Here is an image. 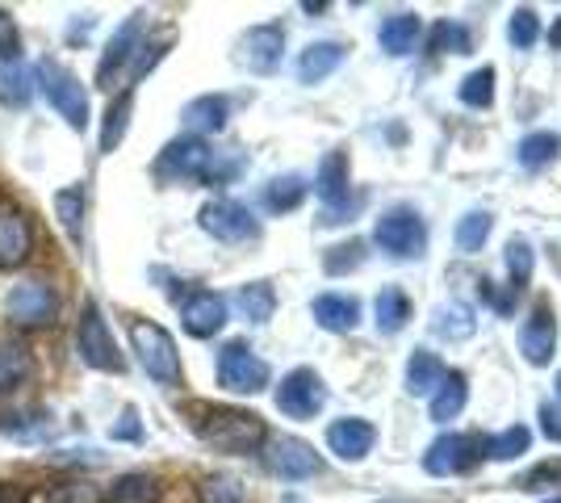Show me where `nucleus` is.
Masks as SVG:
<instances>
[{
	"instance_id": "obj_1",
	"label": "nucleus",
	"mask_w": 561,
	"mask_h": 503,
	"mask_svg": "<svg viewBox=\"0 0 561 503\" xmlns=\"http://www.w3.org/2000/svg\"><path fill=\"white\" fill-rule=\"evenodd\" d=\"M181 415L188 420V428L197 441H206L218 454H256L268 441L264 420L256 411L227 408V403H185Z\"/></svg>"
},
{
	"instance_id": "obj_2",
	"label": "nucleus",
	"mask_w": 561,
	"mask_h": 503,
	"mask_svg": "<svg viewBox=\"0 0 561 503\" xmlns=\"http://www.w3.org/2000/svg\"><path fill=\"white\" fill-rule=\"evenodd\" d=\"M34 76H38V89H43V96L50 101V110L68 122L76 135H84V130H89V118H93L84 84H80L64 64H55V59H38V64H34Z\"/></svg>"
},
{
	"instance_id": "obj_3",
	"label": "nucleus",
	"mask_w": 561,
	"mask_h": 503,
	"mask_svg": "<svg viewBox=\"0 0 561 503\" xmlns=\"http://www.w3.org/2000/svg\"><path fill=\"white\" fill-rule=\"evenodd\" d=\"M130 344H135L139 365L156 378V382L160 386L181 382V353H176V340H172L160 323H151V319L135 315V319H130Z\"/></svg>"
},
{
	"instance_id": "obj_4",
	"label": "nucleus",
	"mask_w": 561,
	"mask_h": 503,
	"mask_svg": "<svg viewBox=\"0 0 561 503\" xmlns=\"http://www.w3.org/2000/svg\"><path fill=\"white\" fill-rule=\"evenodd\" d=\"M374 240L381 252H390L398 261H411V256H423V248H427V227L411 206H390L377 218Z\"/></svg>"
},
{
	"instance_id": "obj_5",
	"label": "nucleus",
	"mask_w": 561,
	"mask_h": 503,
	"mask_svg": "<svg viewBox=\"0 0 561 503\" xmlns=\"http://www.w3.org/2000/svg\"><path fill=\"white\" fill-rule=\"evenodd\" d=\"M218 386L231 395H260L268 386V365L252 353L248 340H231L218 348Z\"/></svg>"
},
{
	"instance_id": "obj_6",
	"label": "nucleus",
	"mask_w": 561,
	"mask_h": 503,
	"mask_svg": "<svg viewBox=\"0 0 561 503\" xmlns=\"http://www.w3.org/2000/svg\"><path fill=\"white\" fill-rule=\"evenodd\" d=\"M76 344H80V357L89 361L93 369H101V374H122L126 369V357H122V348H117L114 332H110V323H105L96 302H84Z\"/></svg>"
},
{
	"instance_id": "obj_7",
	"label": "nucleus",
	"mask_w": 561,
	"mask_h": 503,
	"mask_svg": "<svg viewBox=\"0 0 561 503\" xmlns=\"http://www.w3.org/2000/svg\"><path fill=\"white\" fill-rule=\"evenodd\" d=\"M482 457H486V441L478 432H448L440 441H432V449L423 457V470L436 479H448V475L473 470Z\"/></svg>"
},
{
	"instance_id": "obj_8",
	"label": "nucleus",
	"mask_w": 561,
	"mask_h": 503,
	"mask_svg": "<svg viewBox=\"0 0 561 503\" xmlns=\"http://www.w3.org/2000/svg\"><path fill=\"white\" fill-rule=\"evenodd\" d=\"M197 222H202V231L214 236L218 243H252L260 236L256 215H252L243 202H231V197H214V202H206L202 215H197Z\"/></svg>"
},
{
	"instance_id": "obj_9",
	"label": "nucleus",
	"mask_w": 561,
	"mask_h": 503,
	"mask_svg": "<svg viewBox=\"0 0 561 503\" xmlns=\"http://www.w3.org/2000/svg\"><path fill=\"white\" fill-rule=\"evenodd\" d=\"M210 164H214L210 144L197 139V135H181V139H172V144L160 151L156 176H160V181H206V176H210Z\"/></svg>"
},
{
	"instance_id": "obj_10",
	"label": "nucleus",
	"mask_w": 561,
	"mask_h": 503,
	"mask_svg": "<svg viewBox=\"0 0 561 503\" xmlns=\"http://www.w3.org/2000/svg\"><path fill=\"white\" fill-rule=\"evenodd\" d=\"M328 403V386L314 369H289L277 386V408L289 420H314Z\"/></svg>"
},
{
	"instance_id": "obj_11",
	"label": "nucleus",
	"mask_w": 561,
	"mask_h": 503,
	"mask_svg": "<svg viewBox=\"0 0 561 503\" xmlns=\"http://www.w3.org/2000/svg\"><path fill=\"white\" fill-rule=\"evenodd\" d=\"M142 18H147V13H130V18L110 34V43L101 50V64H96V84H101V89H114L117 76L130 72L135 50L142 47V25H147Z\"/></svg>"
},
{
	"instance_id": "obj_12",
	"label": "nucleus",
	"mask_w": 561,
	"mask_h": 503,
	"mask_svg": "<svg viewBox=\"0 0 561 503\" xmlns=\"http://www.w3.org/2000/svg\"><path fill=\"white\" fill-rule=\"evenodd\" d=\"M4 315L18 323V328H50L55 315H59V298L47 282H22V286L9 289L4 298Z\"/></svg>"
},
{
	"instance_id": "obj_13",
	"label": "nucleus",
	"mask_w": 561,
	"mask_h": 503,
	"mask_svg": "<svg viewBox=\"0 0 561 503\" xmlns=\"http://www.w3.org/2000/svg\"><path fill=\"white\" fill-rule=\"evenodd\" d=\"M264 466L285 482L314 479V475L323 470L319 454H314L306 441H298V436H273V441L264 445Z\"/></svg>"
},
{
	"instance_id": "obj_14",
	"label": "nucleus",
	"mask_w": 561,
	"mask_h": 503,
	"mask_svg": "<svg viewBox=\"0 0 561 503\" xmlns=\"http://www.w3.org/2000/svg\"><path fill=\"white\" fill-rule=\"evenodd\" d=\"M280 50H285V30L280 25H252L243 38H239V64L248 72L268 76L280 68Z\"/></svg>"
},
{
	"instance_id": "obj_15",
	"label": "nucleus",
	"mask_w": 561,
	"mask_h": 503,
	"mask_svg": "<svg viewBox=\"0 0 561 503\" xmlns=\"http://www.w3.org/2000/svg\"><path fill=\"white\" fill-rule=\"evenodd\" d=\"M181 328L193 340H210L227 328V298L214 294V289H193L181 307Z\"/></svg>"
},
{
	"instance_id": "obj_16",
	"label": "nucleus",
	"mask_w": 561,
	"mask_h": 503,
	"mask_svg": "<svg viewBox=\"0 0 561 503\" xmlns=\"http://www.w3.org/2000/svg\"><path fill=\"white\" fill-rule=\"evenodd\" d=\"M553 344H558V319H553V307L549 302H537L524 332H519V353L528 365H549L553 357Z\"/></svg>"
},
{
	"instance_id": "obj_17",
	"label": "nucleus",
	"mask_w": 561,
	"mask_h": 503,
	"mask_svg": "<svg viewBox=\"0 0 561 503\" xmlns=\"http://www.w3.org/2000/svg\"><path fill=\"white\" fill-rule=\"evenodd\" d=\"M34 252V231H30V218L13 206H0V273L9 268H22Z\"/></svg>"
},
{
	"instance_id": "obj_18",
	"label": "nucleus",
	"mask_w": 561,
	"mask_h": 503,
	"mask_svg": "<svg viewBox=\"0 0 561 503\" xmlns=\"http://www.w3.org/2000/svg\"><path fill=\"white\" fill-rule=\"evenodd\" d=\"M314 193L328 206L323 222H335L340 210L348 206V151H328V160L319 164V176H314Z\"/></svg>"
},
{
	"instance_id": "obj_19",
	"label": "nucleus",
	"mask_w": 561,
	"mask_h": 503,
	"mask_svg": "<svg viewBox=\"0 0 561 503\" xmlns=\"http://www.w3.org/2000/svg\"><path fill=\"white\" fill-rule=\"evenodd\" d=\"M377 432L369 420H360V415H344V420H335L328 428V445L335 457H344V461H360V457H369L374 449Z\"/></svg>"
},
{
	"instance_id": "obj_20",
	"label": "nucleus",
	"mask_w": 561,
	"mask_h": 503,
	"mask_svg": "<svg viewBox=\"0 0 561 503\" xmlns=\"http://www.w3.org/2000/svg\"><path fill=\"white\" fill-rule=\"evenodd\" d=\"M227 118H231V101L227 96H214V93H206V96H193L185 105V114H181V122L188 126V135H218L222 126H227Z\"/></svg>"
},
{
	"instance_id": "obj_21",
	"label": "nucleus",
	"mask_w": 561,
	"mask_h": 503,
	"mask_svg": "<svg viewBox=\"0 0 561 503\" xmlns=\"http://www.w3.org/2000/svg\"><path fill=\"white\" fill-rule=\"evenodd\" d=\"M30 374H34L30 348H25L22 340H13V335H0V395L22 390L30 382Z\"/></svg>"
},
{
	"instance_id": "obj_22",
	"label": "nucleus",
	"mask_w": 561,
	"mask_h": 503,
	"mask_svg": "<svg viewBox=\"0 0 561 503\" xmlns=\"http://www.w3.org/2000/svg\"><path fill=\"white\" fill-rule=\"evenodd\" d=\"M310 315H314V323L328 328V332H352V328L360 323V302L348 298V294H319Z\"/></svg>"
},
{
	"instance_id": "obj_23",
	"label": "nucleus",
	"mask_w": 561,
	"mask_h": 503,
	"mask_svg": "<svg viewBox=\"0 0 561 503\" xmlns=\"http://www.w3.org/2000/svg\"><path fill=\"white\" fill-rule=\"evenodd\" d=\"M164 495V487L156 475H147V470H130V475H117L110 482V491H105V503H160Z\"/></svg>"
},
{
	"instance_id": "obj_24",
	"label": "nucleus",
	"mask_w": 561,
	"mask_h": 503,
	"mask_svg": "<svg viewBox=\"0 0 561 503\" xmlns=\"http://www.w3.org/2000/svg\"><path fill=\"white\" fill-rule=\"evenodd\" d=\"M445 361L436 357V353H427V348H415L411 361H407V390L420 399V395H436L440 382H445Z\"/></svg>"
},
{
	"instance_id": "obj_25",
	"label": "nucleus",
	"mask_w": 561,
	"mask_h": 503,
	"mask_svg": "<svg viewBox=\"0 0 561 503\" xmlns=\"http://www.w3.org/2000/svg\"><path fill=\"white\" fill-rule=\"evenodd\" d=\"M130 114H135V89H126V93H117L114 101H110V110H105V122H101V139H96V151H101V156L117 151V144L126 139Z\"/></svg>"
},
{
	"instance_id": "obj_26",
	"label": "nucleus",
	"mask_w": 561,
	"mask_h": 503,
	"mask_svg": "<svg viewBox=\"0 0 561 503\" xmlns=\"http://www.w3.org/2000/svg\"><path fill=\"white\" fill-rule=\"evenodd\" d=\"M340 64H344V47H340V43H310V47L302 50V59H298V80H302V84H319V80H328Z\"/></svg>"
},
{
	"instance_id": "obj_27",
	"label": "nucleus",
	"mask_w": 561,
	"mask_h": 503,
	"mask_svg": "<svg viewBox=\"0 0 561 503\" xmlns=\"http://www.w3.org/2000/svg\"><path fill=\"white\" fill-rule=\"evenodd\" d=\"M306 185L298 172H285V176H273L268 185H264V210L268 215H289V210H298L306 202Z\"/></svg>"
},
{
	"instance_id": "obj_28",
	"label": "nucleus",
	"mask_w": 561,
	"mask_h": 503,
	"mask_svg": "<svg viewBox=\"0 0 561 503\" xmlns=\"http://www.w3.org/2000/svg\"><path fill=\"white\" fill-rule=\"evenodd\" d=\"M466 399H469V382L466 374H445V382H440V390L432 395V420L436 424H448V420H457L461 411H466Z\"/></svg>"
},
{
	"instance_id": "obj_29",
	"label": "nucleus",
	"mask_w": 561,
	"mask_h": 503,
	"mask_svg": "<svg viewBox=\"0 0 561 503\" xmlns=\"http://www.w3.org/2000/svg\"><path fill=\"white\" fill-rule=\"evenodd\" d=\"M374 315H377V332L398 335L402 328H407V319H411V298H407L398 286H386L381 294H377Z\"/></svg>"
},
{
	"instance_id": "obj_30",
	"label": "nucleus",
	"mask_w": 561,
	"mask_h": 503,
	"mask_svg": "<svg viewBox=\"0 0 561 503\" xmlns=\"http://www.w3.org/2000/svg\"><path fill=\"white\" fill-rule=\"evenodd\" d=\"M381 50H390V55H407V50H415V38H420V18L415 13H394V18H386L381 22Z\"/></svg>"
},
{
	"instance_id": "obj_31",
	"label": "nucleus",
	"mask_w": 561,
	"mask_h": 503,
	"mask_svg": "<svg viewBox=\"0 0 561 503\" xmlns=\"http://www.w3.org/2000/svg\"><path fill=\"white\" fill-rule=\"evenodd\" d=\"M30 93H34V72L22 68V59H18V64L0 59V105L22 110L25 101H30Z\"/></svg>"
},
{
	"instance_id": "obj_32",
	"label": "nucleus",
	"mask_w": 561,
	"mask_h": 503,
	"mask_svg": "<svg viewBox=\"0 0 561 503\" xmlns=\"http://www.w3.org/2000/svg\"><path fill=\"white\" fill-rule=\"evenodd\" d=\"M561 151V135H553V130H537V135H524L519 139V147H515V160L524 168H549L553 160H558Z\"/></svg>"
},
{
	"instance_id": "obj_33",
	"label": "nucleus",
	"mask_w": 561,
	"mask_h": 503,
	"mask_svg": "<svg viewBox=\"0 0 561 503\" xmlns=\"http://www.w3.org/2000/svg\"><path fill=\"white\" fill-rule=\"evenodd\" d=\"M234 307L243 311V319H252V323H268L273 311H277V294L268 282H252V286H243L234 294Z\"/></svg>"
},
{
	"instance_id": "obj_34",
	"label": "nucleus",
	"mask_w": 561,
	"mask_h": 503,
	"mask_svg": "<svg viewBox=\"0 0 561 503\" xmlns=\"http://www.w3.org/2000/svg\"><path fill=\"white\" fill-rule=\"evenodd\" d=\"M55 215H59V227L71 236V243H80V236H84V190L68 185V190L55 193Z\"/></svg>"
},
{
	"instance_id": "obj_35",
	"label": "nucleus",
	"mask_w": 561,
	"mask_h": 503,
	"mask_svg": "<svg viewBox=\"0 0 561 503\" xmlns=\"http://www.w3.org/2000/svg\"><path fill=\"white\" fill-rule=\"evenodd\" d=\"M473 328H478V319H473V311H469V307H461V302L440 307V311H436V319H432V332L445 335V340H469V335H473Z\"/></svg>"
},
{
	"instance_id": "obj_36",
	"label": "nucleus",
	"mask_w": 561,
	"mask_h": 503,
	"mask_svg": "<svg viewBox=\"0 0 561 503\" xmlns=\"http://www.w3.org/2000/svg\"><path fill=\"white\" fill-rule=\"evenodd\" d=\"M491 227H494V218L486 215V210H469L461 222H457V248L461 252H482V243L491 240Z\"/></svg>"
},
{
	"instance_id": "obj_37",
	"label": "nucleus",
	"mask_w": 561,
	"mask_h": 503,
	"mask_svg": "<svg viewBox=\"0 0 561 503\" xmlns=\"http://www.w3.org/2000/svg\"><path fill=\"white\" fill-rule=\"evenodd\" d=\"M533 264H537V256H533V243H528V240L507 243V273H512L515 294H524V289H528V282H533Z\"/></svg>"
},
{
	"instance_id": "obj_38",
	"label": "nucleus",
	"mask_w": 561,
	"mask_h": 503,
	"mask_svg": "<svg viewBox=\"0 0 561 503\" xmlns=\"http://www.w3.org/2000/svg\"><path fill=\"white\" fill-rule=\"evenodd\" d=\"M528 445H533V432L524 428V424H515V428L499 432L494 441H486V457H494V461H512V457L528 454Z\"/></svg>"
},
{
	"instance_id": "obj_39",
	"label": "nucleus",
	"mask_w": 561,
	"mask_h": 503,
	"mask_svg": "<svg viewBox=\"0 0 561 503\" xmlns=\"http://www.w3.org/2000/svg\"><path fill=\"white\" fill-rule=\"evenodd\" d=\"M461 101L469 110H486L494 101V68H478L461 80Z\"/></svg>"
},
{
	"instance_id": "obj_40",
	"label": "nucleus",
	"mask_w": 561,
	"mask_h": 503,
	"mask_svg": "<svg viewBox=\"0 0 561 503\" xmlns=\"http://www.w3.org/2000/svg\"><path fill=\"white\" fill-rule=\"evenodd\" d=\"M360 264H365V243H360V240L335 243L328 256H323V268H328L331 277H344V273L360 268Z\"/></svg>"
},
{
	"instance_id": "obj_41",
	"label": "nucleus",
	"mask_w": 561,
	"mask_h": 503,
	"mask_svg": "<svg viewBox=\"0 0 561 503\" xmlns=\"http://www.w3.org/2000/svg\"><path fill=\"white\" fill-rule=\"evenodd\" d=\"M168 47H172V34H156V38H147V43L135 50V64H130V84L151 72V68H156V64L168 55Z\"/></svg>"
},
{
	"instance_id": "obj_42",
	"label": "nucleus",
	"mask_w": 561,
	"mask_h": 503,
	"mask_svg": "<svg viewBox=\"0 0 561 503\" xmlns=\"http://www.w3.org/2000/svg\"><path fill=\"white\" fill-rule=\"evenodd\" d=\"M427 47L436 50V55H445V50H453V55H466V50H469L466 25H457V22H436V25H432V38H427Z\"/></svg>"
},
{
	"instance_id": "obj_43",
	"label": "nucleus",
	"mask_w": 561,
	"mask_h": 503,
	"mask_svg": "<svg viewBox=\"0 0 561 503\" xmlns=\"http://www.w3.org/2000/svg\"><path fill=\"white\" fill-rule=\"evenodd\" d=\"M197 495H202V503H248L243 500V487H239L234 479H227V475H210V479H202Z\"/></svg>"
},
{
	"instance_id": "obj_44",
	"label": "nucleus",
	"mask_w": 561,
	"mask_h": 503,
	"mask_svg": "<svg viewBox=\"0 0 561 503\" xmlns=\"http://www.w3.org/2000/svg\"><path fill=\"white\" fill-rule=\"evenodd\" d=\"M507 38H512V47H519V50L537 47V38H540V18L533 13V9H515L512 25H507Z\"/></svg>"
},
{
	"instance_id": "obj_45",
	"label": "nucleus",
	"mask_w": 561,
	"mask_h": 503,
	"mask_svg": "<svg viewBox=\"0 0 561 503\" xmlns=\"http://www.w3.org/2000/svg\"><path fill=\"white\" fill-rule=\"evenodd\" d=\"M47 503H101V491L93 482H59V487H50Z\"/></svg>"
},
{
	"instance_id": "obj_46",
	"label": "nucleus",
	"mask_w": 561,
	"mask_h": 503,
	"mask_svg": "<svg viewBox=\"0 0 561 503\" xmlns=\"http://www.w3.org/2000/svg\"><path fill=\"white\" fill-rule=\"evenodd\" d=\"M18 55H22V34H18V22H13V13H9V9H0V59L18 64Z\"/></svg>"
},
{
	"instance_id": "obj_47",
	"label": "nucleus",
	"mask_w": 561,
	"mask_h": 503,
	"mask_svg": "<svg viewBox=\"0 0 561 503\" xmlns=\"http://www.w3.org/2000/svg\"><path fill=\"white\" fill-rule=\"evenodd\" d=\"M545 482H561V461H553V466L545 461V466H537V470H528L515 487H519V491H540Z\"/></svg>"
},
{
	"instance_id": "obj_48",
	"label": "nucleus",
	"mask_w": 561,
	"mask_h": 503,
	"mask_svg": "<svg viewBox=\"0 0 561 503\" xmlns=\"http://www.w3.org/2000/svg\"><path fill=\"white\" fill-rule=\"evenodd\" d=\"M110 436H114V441H142V420H139V411H135V408L122 411V415H117V424L110 428Z\"/></svg>"
},
{
	"instance_id": "obj_49",
	"label": "nucleus",
	"mask_w": 561,
	"mask_h": 503,
	"mask_svg": "<svg viewBox=\"0 0 561 503\" xmlns=\"http://www.w3.org/2000/svg\"><path fill=\"white\" fill-rule=\"evenodd\" d=\"M540 428H545L549 441H561V408L545 403V408H540Z\"/></svg>"
},
{
	"instance_id": "obj_50",
	"label": "nucleus",
	"mask_w": 561,
	"mask_h": 503,
	"mask_svg": "<svg viewBox=\"0 0 561 503\" xmlns=\"http://www.w3.org/2000/svg\"><path fill=\"white\" fill-rule=\"evenodd\" d=\"M0 503H30V495L18 482H0Z\"/></svg>"
},
{
	"instance_id": "obj_51",
	"label": "nucleus",
	"mask_w": 561,
	"mask_h": 503,
	"mask_svg": "<svg viewBox=\"0 0 561 503\" xmlns=\"http://www.w3.org/2000/svg\"><path fill=\"white\" fill-rule=\"evenodd\" d=\"M549 47H561V22L549 30Z\"/></svg>"
},
{
	"instance_id": "obj_52",
	"label": "nucleus",
	"mask_w": 561,
	"mask_h": 503,
	"mask_svg": "<svg viewBox=\"0 0 561 503\" xmlns=\"http://www.w3.org/2000/svg\"><path fill=\"white\" fill-rule=\"evenodd\" d=\"M280 503H302V500H294V495H285V500H280Z\"/></svg>"
},
{
	"instance_id": "obj_53",
	"label": "nucleus",
	"mask_w": 561,
	"mask_h": 503,
	"mask_svg": "<svg viewBox=\"0 0 561 503\" xmlns=\"http://www.w3.org/2000/svg\"><path fill=\"white\" fill-rule=\"evenodd\" d=\"M545 503H561V495H553V500H545Z\"/></svg>"
},
{
	"instance_id": "obj_54",
	"label": "nucleus",
	"mask_w": 561,
	"mask_h": 503,
	"mask_svg": "<svg viewBox=\"0 0 561 503\" xmlns=\"http://www.w3.org/2000/svg\"><path fill=\"white\" fill-rule=\"evenodd\" d=\"M558 399H561V374H558Z\"/></svg>"
}]
</instances>
